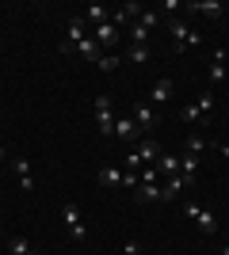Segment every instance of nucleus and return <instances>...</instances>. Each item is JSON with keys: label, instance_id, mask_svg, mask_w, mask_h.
<instances>
[{"label": "nucleus", "instance_id": "1", "mask_svg": "<svg viewBox=\"0 0 229 255\" xmlns=\"http://www.w3.org/2000/svg\"><path fill=\"white\" fill-rule=\"evenodd\" d=\"M61 217H65V229H69V236H73V240H84V236H88L84 217H80V206H76V202H65V206H61Z\"/></svg>", "mask_w": 229, "mask_h": 255}, {"label": "nucleus", "instance_id": "2", "mask_svg": "<svg viewBox=\"0 0 229 255\" xmlns=\"http://www.w3.org/2000/svg\"><path fill=\"white\" fill-rule=\"evenodd\" d=\"M191 183H195V179H187V175H168V179L161 183V202H176Z\"/></svg>", "mask_w": 229, "mask_h": 255}, {"label": "nucleus", "instance_id": "3", "mask_svg": "<svg viewBox=\"0 0 229 255\" xmlns=\"http://www.w3.org/2000/svg\"><path fill=\"white\" fill-rule=\"evenodd\" d=\"M84 27H88L84 15H73V19H69V27H65V42H61V50H65V53H73V50H76V42H80V38H88Z\"/></svg>", "mask_w": 229, "mask_h": 255}, {"label": "nucleus", "instance_id": "4", "mask_svg": "<svg viewBox=\"0 0 229 255\" xmlns=\"http://www.w3.org/2000/svg\"><path fill=\"white\" fill-rule=\"evenodd\" d=\"M11 171H15V179H19L23 194H31L34 191V175H31V160L19 156V160H11Z\"/></svg>", "mask_w": 229, "mask_h": 255}, {"label": "nucleus", "instance_id": "5", "mask_svg": "<svg viewBox=\"0 0 229 255\" xmlns=\"http://www.w3.org/2000/svg\"><path fill=\"white\" fill-rule=\"evenodd\" d=\"M142 4H134V0H130V4H122V8H115V11H111V23H115V27H126V23H138V15H142Z\"/></svg>", "mask_w": 229, "mask_h": 255}, {"label": "nucleus", "instance_id": "6", "mask_svg": "<svg viewBox=\"0 0 229 255\" xmlns=\"http://www.w3.org/2000/svg\"><path fill=\"white\" fill-rule=\"evenodd\" d=\"M92 38H96V42H99V50H103V46H115V42H119V38H122V31H119V27H115V23H99V27H96V31H92Z\"/></svg>", "mask_w": 229, "mask_h": 255}, {"label": "nucleus", "instance_id": "7", "mask_svg": "<svg viewBox=\"0 0 229 255\" xmlns=\"http://www.w3.org/2000/svg\"><path fill=\"white\" fill-rule=\"evenodd\" d=\"M134 126L142 129V133H149V129L157 126V115H153L149 103H138V107H134Z\"/></svg>", "mask_w": 229, "mask_h": 255}, {"label": "nucleus", "instance_id": "8", "mask_svg": "<svg viewBox=\"0 0 229 255\" xmlns=\"http://www.w3.org/2000/svg\"><path fill=\"white\" fill-rule=\"evenodd\" d=\"M115 137L119 141H142L145 133L134 126V118H119V122H115Z\"/></svg>", "mask_w": 229, "mask_h": 255}, {"label": "nucleus", "instance_id": "9", "mask_svg": "<svg viewBox=\"0 0 229 255\" xmlns=\"http://www.w3.org/2000/svg\"><path fill=\"white\" fill-rule=\"evenodd\" d=\"M138 156H142V164H157V160H161V145H157V141H149V137H142L138 141Z\"/></svg>", "mask_w": 229, "mask_h": 255}, {"label": "nucleus", "instance_id": "10", "mask_svg": "<svg viewBox=\"0 0 229 255\" xmlns=\"http://www.w3.org/2000/svg\"><path fill=\"white\" fill-rule=\"evenodd\" d=\"M76 53H80L84 61H99V57H103V53H99V42H96V38H92V34L76 42Z\"/></svg>", "mask_w": 229, "mask_h": 255}, {"label": "nucleus", "instance_id": "11", "mask_svg": "<svg viewBox=\"0 0 229 255\" xmlns=\"http://www.w3.org/2000/svg\"><path fill=\"white\" fill-rule=\"evenodd\" d=\"M191 8H195L199 15H207V19H218L222 11H226V8H222V0H195Z\"/></svg>", "mask_w": 229, "mask_h": 255}, {"label": "nucleus", "instance_id": "12", "mask_svg": "<svg viewBox=\"0 0 229 255\" xmlns=\"http://www.w3.org/2000/svg\"><path fill=\"white\" fill-rule=\"evenodd\" d=\"M172 99V80L164 76V80H157L153 84V92H149V103H168Z\"/></svg>", "mask_w": 229, "mask_h": 255}, {"label": "nucleus", "instance_id": "13", "mask_svg": "<svg viewBox=\"0 0 229 255\" xmlns=\"http://www.w3.org/2000/svg\"><path fill=\"white\" fill-rule=\"evenodd\" d=\"M195 221H199V233H203V236H214V233H218V217H214L210 210H199Z\"/></svg>", "mask_w": 229, "mask_h": 255}, {"label": "nucleus", "instance_id": "14", "mask_svg": "<svg viewBox=\"0 0 229 255\" xmlns=\"http://www.w3.org/2000/svg\"><path fill=\"white\" fill-rule=\"evenodd\" d=\"M226 76H229V73H226V53L218 50V53H214V65H210V73H207V80H210V84H222Z\"/></svg>", "mask_w": 229, "mask_h": 255}, {"label": "nucleus", "instance_id": "15", "mask_svg": "<svg viewBox=\"0 0 229 255\" xmlns=\"http://www.w3.org/2000/svg\"><path fill=\"white\" fill-rule=\"evenodd\" d=\"M111 19V8H103V4H88V8H84V23H96V27H99V23H107Z\"/></svg>", "mask_w": 229, "mask_h": 255}, {"label": "nucleus", "instance_id": "16", "mask_svg": "<svg viewBox=\"0 0 229 255\" xmlns=\"http://www.w3.org/2000/svg\"><path fill=\"white\" fill-rule=\"evenodd\" d=\"M187 34H191V27H187L184 19H172V46H176V53L187 46Z\"/></svg>", "mask_w": 229, "mask_h": 255}, {"label": "nucleus", "instance_id": "17", "mask_svg": "<svg viewBox=\"0 0 229 255\" xmlns=\"http://www.w3.org/2000/svg\"><path fill=\"white\" fill-rule=\"evenodd\" d=\"M157 171H161L164 179H168V175H180V156H168V152H161V160H157Z\"/></svg>", "mask_w": 229, "mask_h": 255}, {"label": "nucleus", "instance_id": "18", "mask_svg": "<svg viewBox=\"0 0 229 255\" xmlns=\"http://www.w3.org/2000/svg\"><path fill=\"white\" fill-rule=\"evenodd\" d=\"M138 202H161V183H138Z\"/></svg>", "mask_w": 229, "mask_h": 255}, {"label": "nucleus", "instance_id": "19", "mask_svg": "<svg viewBox=\"0 0 229 255\" xmlns=\"http://www.w3.org/2000/svg\"><path fill=\"white\" fill-rule=\"evenodd\" d=\"M96 126L103 137H115V118H111V111H96Z\"/></svg>", "mask_w": 229, "mask_h": 255}, {"label": "nucleus", "instance_id": "20", "mask_svg": "<svg viewBox=\"0 0 229 255\" xmlns=\"http://www.w3.org/2000/svg\"><path fill=\"white\" fill-rule=\"evenodd\" d=\"M99 183L103 187H122V168H99Z\"/></svg>", "mask_w": 229, "mask_h": 255}, {"label": "nucleus", "instance_id": "21", "mask_svg": "<svg viewBox=\"0 0 229 255\" xmlns=\"http://www.w3.org/2000/svg\"><path fill=\"white\" fill-rule=\"evenodd\" d=\"M195 171H199V156L184 152V156H180V175H187V179H195Z\"/></svg>", "mask_w": 229, "mask_h": 255}, {"label": "nucleus", "instance_id": "22", "mask_svg": "<svg viewBox=\"0 0 229 255\" xmlns=\"http://www.w3.org/2000/svg\"><path fill=\"white\" fill-rule=\"evenodd\" d=\"M8 248H11V255H34V248H31V240H27V236H11Z\"/></svg>", "mask_w": 229, "mask_h": 255}, {"label": "nucleus", "instance_id": "23", "mask_svg": "<svg viewBox=\"0 0 229 255\" xmlns=\"http://www.w3.org/2000/svg\"><path fill=\"white\" fill-rule=\"evenodd\" d=\"M195 111H199V115H214V96H210V92H203V96L195 99Z\"/></svg>", "mask_w": 229, "mask_h": 255}, {"label": "nucleus", "instance_id": "24", "mask_svg": "<svg viewBox=\"0 0 229 255\" xmlns=\"http://www.w3.org/2000/svg\"><path fill=\"white\" fill-rule=\"evenodd\" d=\"M96 65H99V69H103V73H115V69H119L122 61H119V53H103V57H99Z\"/></svg>", "mask_w": 229, "mask_h": 255}, {"label": "nucleus", "instance_id": "25", "mask_svg": "<svg viewBox=\"0 0 229 255\" xmlns=\"http://www.w3.org/2000/svg\"><path fill=\"white\" fill-rule=\"evenodd\" d=\"M126 57H130L134 65H145V61H149V46H130V53H126Z\"/></svg>", "mask_w": 229, "mask_h": 255}, {"label": "nucleus", "instance_id": "26", "mask_svg": "<svg viewBox=\"0 0 229 255\" xmlns=\"http://www.w3.org/2000/svg\"><path fill=\"white\" fill-rule=\"evenodd\" d=\"M161 179H164V175L157 171V164H153V168H145L142 175H138V183H161Z\"/></svg>", "mask_w": 229, "mask_h": 255}, {"label": "nucleus", "instance_id": "27", "mask_svg": "<svg viewBox=\"0 0 229 255\" xmlns=\"http://www.w3.org/2000/svg\"><path fill=\"white\" fill-rule=\"evenodd\" d=\"M138 23H142L145 31H153V27H157V11H149V8H145L142 15H138Z\"/></svg>", "mask_w": 229, "mask_h": 255}, {"label": "nucleus", "instance_id": "28", "mask_svg": "<svg viewBox=\"0 0 229 255\" xmlns=\"http://www.w3.org/2000/svg\"><path fill=\"white\" fill-rule=\"evenodd\" d=\"M203 149H207V141H203V137H187V152H191V156H199Z\"/></svg>", "mask_w": 229, "mask_h": 255}, {"label": "nucleus", "instance_id": "29", "mask_svg": "<svg viewBox=\"0 0 229 255\" xmlns=\"http://www.w3.org/2000/svg\"><path fill=\"white\" fill-rule=\"evenodd\" d=\"M180 118H184V122H199V118H203V115H199V111H195V103H187L184 111H180Z\"/></svg>", "mask_w": 229, "mask_h": 255}, {"label": "nucleus", "instance_id": "30", "mask_svg": "<svg viewBox=\"0 0 229 255\" xmlns=\"http://www.w3.org/2000/svg\"><path fill=\"white\" fill-rule=\"evenodd\" d=\"M122 164H126V171H138V168H145V164H142V156H138V152H130V156L122 160Z\"/></svg>", "mask_w": 229, "mask_h": 255}, {"label": "nucleus", "instance_id": "31", "mask_svg": "<svg viewBox=\"0 0 229 255\" xmlns=\"http://www.w3.org/2000/svg\"><path fill=\"white\" fill-rule=\"evenodd\" d=\"M92 107H96V111H111V96H96V103H92Z\"/></svg>", "mask_w": 229, "mask_h": 255}, {"label": "nucleus", "instance_id": "32", "mask_svg": "<svg viewBox=\"0 0 229 255\" xmlns=\"http://www.w3.org/2000/svg\"><path fill=\"white\" fill-rule=\"evenodd\" d=\"M199 210H203V206H199V202H191V198H187V202H184V213H187V217H195Z\"/></svg>", "mask_w": 229, "mask_h": 255}, {"label": "nucleus", "instance_id": "33", "mask_svg": "<svg viewBox=\"0 0 229 255\" xmlns=\"http://www.w3.org/2000/svg\"><path fill=\"white\" fill-rule=\"evenodd\" d=\"M199 42H203V34L191 31V34H187V46H184V50H191V46H199Z\"/></svg>", "mask_w": 229, "mask_h": 255}, {"label": "nucleus", "instance_id": "34", "mask_svg": "<svg viewBox=\"0 0 229 255\" xmlns=\"http://www.w3.org/2000/svg\"><path fill=\"white\" fill-rule=\"evenodd\" d=\"M122 255H138V240H126V248H122Z\"/></svg>", "mask_w": 229, "mask_h": 255}, {"label": "nucleus", "instance_id": "35", "mask_svg": "<svg viewBox=\"0 0 229 255\" xmlns=\"http://www.w3.org/2000/svg\"><path fill=\"white\" fill-rule=\"evenodd\" d=\"M222 255H229V244H226V248H222Z\"/></svg>", "mask_w": 229, "mask_h": 255}, {"label": "nucleus", "instance_id": "36", "mask_svg": "<svg viewBox=\"0 0 229 255\" xmlns=\"http://www.w3.org/2000/svg\"><path fill=\"white\" fill-rule=\"evenodd\" d=\"M4 156H8V152H4V149H0V160H4Z\"/></svg>", "mask_w": 229, "mask_h": 255}, {"label": "nucleus", "instance_id": "37", "mask_svg": "<svg viewBox=\"0 0 229 255\" xmlns=\"http://www.w3.org/2000/svg\"><path fill=\"white\" fill-rule=\"evenodd\" d=\"M0 107H4V99H0Z\"/></svg>", "mask_w": 229, "mask_h": 255}, {"label": "nucleus", "instance_id": "38", "mask_svg": "<svg viewBox=\"0 0 229 255\" xmlns=\"http://www.w3.org/2000/svg\"><path fill=\"white\" fill-rule=\"evenodd\" d=\"M0 88H4V80H0Z\"/></svg>", "mask_w": 229, "mask_h": 255}]
</instances>
